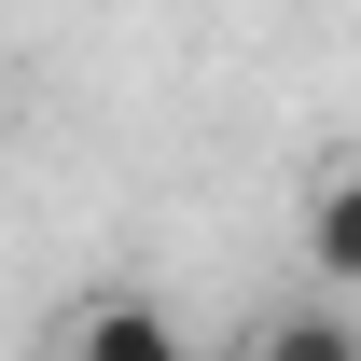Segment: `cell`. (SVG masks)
<instances>
[{
  "label": "cell",
  "mask_w": 361,
  "mask_h": 361,
  "mask_svg": "<svg viewBox=\"0 0 361 361\" xmlns=\"http://www.w3.org/2000/svg\"><path fill=\"white\" fill-rule=\"evenodd\" d=\"M250 348H264V361H361V334H348V306H334V319H264V334H250Z\"/></svg>",
  "instance_id": "cell-3"
},
{
  "label": "cell",
  "mask_w": 361,
  "mask_h": 361,
  "mask_svg": "<svg viewBox=\"0 0 361 361\" xmlns=\"http://www.w3.org/2000/svg\"><path fill=\"white\" fill-rule=\"evenodd\" d=\"M306 264H319V292H361V153L306 195Z\"/></svg>",
  "instance_id": "cell-1"
},
{
  "label": "cell",
  "mask_w": 361,
  "mask_h": 361,
  "mask_svg": "<svg viewBox=\"0 0 361 361\" xmlns=\"http://www.w3.org/2000/svg\"><path fill=\"white\" fill-rule=\"evenodd\" d=\"M70 361H180V319L167 306H84L70 319Z\"/></svg>",
  "instance_id": "cell-2"
}]
</instances>
